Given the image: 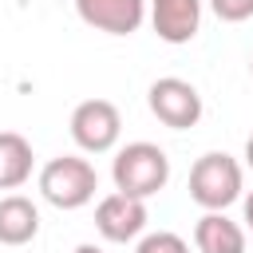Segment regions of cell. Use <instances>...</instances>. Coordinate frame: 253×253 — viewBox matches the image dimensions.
<instances>
[{
	"mask_svg": "<svg viewBox=\"0 0 253 253\" xmlns=\"http://www.w3.org/2000/svg\"><path fill=\"white\" fill-rule=\"evenodd\" d=\"M111 178H115V190L146 202L170 182V158L154 142H126L111 162Z\"/></svg>",
	"mask_w": 253,
	"mask_h": 253,
	"instance_id": "obj_1",
	"label": "cell"
},
{
	"mask_svg": "<svg viewBox=\"0 0 253 253\" xmlns=\"http://www.w3.org/2000/svg\"><path fill=\"white\" fill-rule=\"evenodd\" d=\"M245 194L241 162L225 150H210L190 166V198L202 210H229Z\"/></svg>",
	"mask_w": 253,
	"mask_h": 253,
	"instance_id": "obj_2",
	"label": "cell"
},
{
	"mask_svg": "<svg viewBox=\"0 0 253 253\" xmlns=\"http://www.w3.org/2000/svg\"><path fill=\"white\" fill-rule=\"evenodd\" d=\"M99 190V174L79 154H59L40 170V194L55 210H83Z\"/></svg>",
	"mask_w": 253,
	"mask_h": 253,
	"instance_id": "obj_3",
	"label": "cell"
},
{
	"mask_svg": "<svg viewBox=\"0 0 253 253\" xmlns=\"http://www.w3.org/2000/svg\"><path fill=\"white\" fill-rule=\"evenodd\" d=\"M123 134V115L111 99H83L71 111V138L83 154H107L115 150Z\"/></svg>",
	"mask_w": 253,
	"mask_h": 253,
	"instance_id": "obj_4",
	"label": "cell"
},
{
	"mask_svg": "<svg viewBox=\"0 0 253 253\" xmlns=\"http://www.w3.org/2000/svg\"><path fill=\"white\" fill-rule=\"evenodd\" d=\"M146 103H150V115L162 126H170V130H190L202 119V95H198V87L186 83V79H178V75L154 79L150 91H146Z\"/></svg>",
	"mask_w": 253,
	"mask_h": 253,
	"instance_id": "obj_5",
	"label": "cell"
},
{
	"mask_svg": "<svg viewBox=\"0 0 253 253\" xmlns=\"http://www.w3.org/2000/svg\"><path fill=\"white\" fill-rule=\"evenodd\" d=\"M146 221H150L146 202H142V198H130V194H123V190L99 198V206H95V229H99V237H107V241H115V245H126V241L142 237Z\"/></svg>",
	"mask_w": 253,
	"mask_h": 253,
	"instance_id": "obj_6",
	"label": "cell"
},
{
	"mask_svg": "<svg viewBox=\"0 0 253 253\" xmlns=\"http://www.w3.org/2000/svg\"><path fill=\"white\" fill-rule=\"evenodd\" d=\"M75 12L87 28L107 36H130L146 20V0H75Z\"/></svg>",
	"mask_w": 253,
	"mask_h": 253,
	"instance_id": "obj_7",
	"label": "cell"
},
{
	"mask_svg": "<svg viewBox=\"0 0 253 253\" xmlns=\"http://www.w3.org/2000/svg\"><path fill=\"white\" fill-rule=\"evenodd\" d=\"M150 24L166 43H190L202 28V0H150Z\"/></svg>",
	"mask_w": 253,
	"mask_h": 253,
	"instance_id": "obj_8",
	"label": "cell"
},
{
	"mask_svg": "<svg viewBox=\"0 0 253 253\" xmlns=\"http://www.w3.org/2000/svg\"><path fill=\"white\" fill-rule=\"evenodd\" d=\"M198 253H245V229L225 217V210H206L194 225Z\"/></svg>",
	"mask_w": 253,
	"mask_h": 253,
	"instance_id": "obj_9",
	"label": "cell"
},
{
	"mask_svg": "<svg viewBox=\"0 0 253 253\" xmlns=\"http://www.w3.org/2000/svg\"><path fill=\"white\" fill-rule=\"evenodd\" d=\"M40 233V210L24 194L0 198V245H28Z\"/></svg>",
	"mask_w": 253,
	"mask_h": 253,
	"instance_id": "obj_10",
	"label": "cell"
},
{
	"mask_svg": "<svg viewBox=\"0 0 253 253\" xmlns=\"http://www.w3.org/2000/svg\"><path fill=\"white\" fill-rule=\"evenodd\" d=\"M32 166H36L32 142L16 130H0V190L24 186L32 178Z\"/></svg>",
	"mask_w": 253,
	"mask_h": 253,
	"instance_id": "obj_11",
	"label": "cell"
},
{
	"mask_svg": "<svg viewBox=\"0 0 253 253\" xmlns=\"http://www.w3.org/2000/svg\"><path fill=\"white\" fill-rule=\"evenodd\" d=\"M134 253H190V245H186L178 233H170V229H158V233H146V237H138Z\"/></svg>",
	"mask_w": 253,
	"mask_h": 253,
	"instance_id": "obj_12",
	"label": "cell"
},
{
	"mask_svg": "<svg viewBox=\"0 0 253 253\" xmlns=\"http://www.w3.org/2000/svg\"><path fill=\"white\" fill-rule=\"evenodd\" d=\"M210 8H213V16L225 20V24H241V20L253 16V0H210Z\"/></svg>",
	"mask_w": 253,
	"mask_h": 253,
	"instance_id": "obj_13",
	"label": "cell"
},
{
	"mask_svg": "<svg viewBox=\"0 0 253 253\" xmlns=\"http://www.w3.org/2000/svg\"><path fill=\"white\" fill-rule=\"evenodd\" d=\"M241 213H245V229H253V190L241 194Z\"/></svg>",
	"mask_w": 253,
	"mask_h": 253,
	"instance_id": "obj_14",
	"label": "cell"
},
{
	"mask_svg": "<svg viewBox=\"0 0 253 253\" xmlns=\"http://www.w3.org/2000/svg\"><path fill=\"white\" fill-rule=\"evenodd\" d=\"M71 253H103V249H99V245H95V241H83V245H75V249H71Z\"/></svg>",
	"mask_w": 253,
	"mask_h": 253,
	"instance_id": "obj_15",
	"label": "cell"
},
{
	"mask_svg": "<svg viewBox=\"0 0 253 253\" xmlns=\"http://www.w3.org/2000/svg\"><path fill=\"white\" fill-rule=\"evenodd\" d=\"M245 166H249V170H253V134H249V138H245Z\"/></svg>",
	"mask_w": 253,
	"mask_h": 253,
	"instance_id": "obj_16",
	"label": "cell"
},
{
	"mask_svg": "<svg viewBox=\"0 0 253 253\" xmlns=\"http://www.w3.org/2000/svg\"><path fill=\"white\" fill-rule=\"evenodd\" d=\"M249 75H253V59H249Z\"/></svg>",
	"mask_w": 253,
	"mask_h": 253,
	"instance_id": "obj_17",
	"label": "cell"
}]
</instances>
